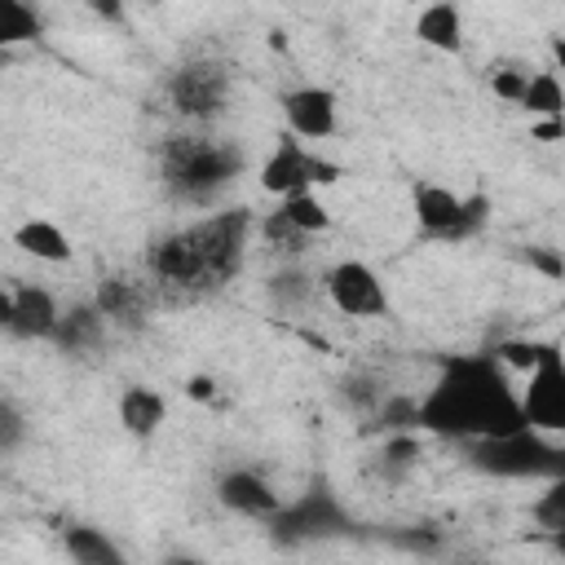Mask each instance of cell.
Segmentation results:
<instances>
[{"mask_svg":"<svg viewBox=\"0 0 565 565\" xmlns=\"http://www.w3.org/2000/svg\"><path fill=\"white\" fill-rule=\"evenodd\" d=\"M419 428L450 441H481L525 428L521 393L512 388L494 349L441 358L437 384L419 397Z\"/></svg>","mask_w":565,"mask_h":565,"instance_id":"cell-1","label":"cell"},{"mask_svg":"<svg viewBox=\"0 0 565 565\" xmlns=\"http://www.w3.org/2000/svg\"><path fill=\"white\" fill-rule=\"evenodd\" d=\"M252 225L256 221L247 207H230V212H212L185 230H172L150 247V274L163 287H172L177 296L221 291L247 260Z\"/></svg>","mask_w":565,"mask_h":565,"instance_id":"cell-2","label":"cell"},{"mask_svg":"<svg viewBox=\"0 0 565 565\" xmlns=\"http://www.w3.org/2000/svg\"><path fill=\"white\" fill-rule=\"evenodd\" d=\"M243 172V150L212 137H168L159 146V177L181 203H212Z\"/></svg>","mask_w":565,"mask_h":565,"instance_id":"cell-3","label":"cell"},{"mask_svg":"<svg viewBox=\"0 0 565 565\" xmlns=\"http://www.w3.org/2000/svg\"><path fill=\"white\" fill-rule=\"evenodd\" d=\"M468 463L486 477H534V481H552V477H565V446L547 441V433L539 428H516V433H503V437H481V441H468Z\"/></svg>","mask_w":565,"mask_h":565,"instance_id":"cell-4","label":"cell"},{"mask_svg":"<svg viewBox=\"0 0 565 565\" xmlns=\"http://www.w3.org/2000/svg\"><path fill=\"white\" fill-rule=\"evenodd\" d=\"M411 207H415L419 230L428 238H446V243H463V238L481 234L486 221H490V199L486 194L459 199L455 190H446L437 181H415L411 185Z\"/></svg>","mask_w":565,"mask_h":565,"instance_id":"cell-5","label":"cell"},{"mask_svg":"<svg viewBox=\"0 0 565 565\" xmlns=\"http://www.w3.org/2000/svg\"><path fill=\"white\" fill-rule=\"evenodd\" d=\"M230 66L212 57H194L168 75V102L185 119H216L230 106Z\"/></svg>","mask_w":565,"mask_h":565,"instance_id":"cell-6","label":"cell"},{"mask_svg":"<svg viewBox=\"0 0 565 565\" xmlns=\"http://www.w3.org/2000/svg\"><path fill=\"white\" fill-rule=\"evenodd\" d=\"M335 177H340V168H335L331 159H322V154L305 150V146H300V137L291 132V137H278L274 154L265 159V168H260V190H265V194L287 199V194H296V190L331 185Z\"/></svg>","mask_w":565,"mask_h":565,"instance_id":"cell-7","label":"cell"},{"mask_svg":"<svg viewBox=\"0 0 565 565\" xmlns=\"http://www.w3.org/2000/svg\"><path fill=\"white\" fill-rule=\"evenodd\" d=\"M269 530H274V539H282V543H305V539L344 534V530H349V516H344V508H340L335 494L309 490V494L296 499L291 508H278V512L269 516Z\"/></svg>","mask_w":565,"mask_h":565,"instance_id":"cell-8","label":"cell"},{"mask_svg":"<svg viewBox=\"0 0 565 565\" xmlns=\"http://www.w3.org/2000/svg\"><path fill=\"white\" fill-rule=\"evenodd\" d=\"M521 415L539 433H565V353L556 344L530 371V384L521 393Z\"/></svg>","mask_w":565,"mask_h":565,"instance_id":"cell-9","label":"cell"},{"mask_svg":"<svg viewBox=\"0 0 565 565\" xmlns=\"http://www.w3.org/2000/svg\"><path fill=\"white\" fill-rule=\"evenodd\" d=\"M327 296L344 318H380L388 313V291L366 260H340L327 269Z\"/></svg>","mask_w":565,"mask_h":565,"instance_id":"cell-10","label":"cell"},{"mask_svg":"<svg viewBox=\"0 0 565 565\" xmlns=\"http://www.w3.org/2000/svg\"><path fill=\"white\" fill-rule=\"evenodd\" d=\"M0 322H4V331H9L13 340H53L62 313H57V300H53L44 287L18 282V287H9L4 300H0Z\"/></svg>","mask_w":565,"mask_h":565,"instance_id":"cell-11","label":"cell"},{"mask_svg":"<svg viewBox=\"0 0 565 565\" xmlns=\"http://www.w3.org/2000/svg\"><path fill=\"white\" fill-rule=\"evenodd\" d=\"M282 115H287V124H291V132L300 141H327L335 132V124H340L335 93L331 88H318V84L282 93Z\"/></svg>","mask_w":565,"mask_h":565,"instance_id":"cell-12","label":"cell"},{"mask_svg":"<svg viewBox=\"0 0 565 565\" xmlns=\"http://www.w3.org/2000/svg\"><path fill=\"white\" fill-rule=\"evenodd\" d=\"M216 499L238 512V516H256V521H269L278 508H282V494L252 468H230L221 481H216Z\"/></svg>","mask_w":565,"mask_h":565,"instance_id":"cell-13","label":"cell"},{"mask_svg":"<svg viewBox=\"0 0 565 565\" xmlns=\"http://www.w3.org/2000/svg\"><path fill=\"white\" fill-rule=\"evenodd\" d=\"M97 309L110 318V322H124V327H137L150 309V291L132 278H102L97 282Z\"/></svg>","mask_w":565,"mask_h":565,"instance_id":"cell-14","label":"cell"},{"mask_svg":"<svg viewBox=\"0 0 565 565\" xmlns=\"http://www.w3.org/2000/svg\"><path fill=\"white\" fill-rule=\"evenodd\" d=\"M415 35L437 49V53H459L463 44V18H459V4L455 0H433L419 18H415Z\"/></svg>","mask_w":565,"mask_h":565,"instance_id":"cell-15","label":"cell"},{"mask_svg":"<svg viewBox=\"0 0 565 565\" xmlns=\"http://www.w3.org/2000/svg\"><path fill=\"white\" fill-rule=\"evenodd\" d=\"M163 415H168L163 393H154V388H146V384L124 388V397H119V424H124V433H132V437H154L159 424H163Z\"/></svg>","mask_w":565,"mask_h":565,"instance_id":"cell-16","label":"cell"},{"mask_svg":"<svg viewBox=\"0 0 565 565\" xmlns=\"http://www.w3.org/2000/svg\"><path fill=\"white\" fill-rule=\"evenodd\" d=\"M13 243H18L26 256H35V260H53V265L71 260V243H66V234H62L53 221H44V216L22 221V225L13 230Z\"/></svg>","mask_w":565,"mask_h":565,"instance_id":"cell-17","label":"cell"},{"mask_svg":"<svg viewBox=\"0 0 565 565\" xmlns=\"http://www.w3.org/2000/svg\"><path fill=\"white\" fill-rule=\"evenodd\" d=\"M102 331H106V313H102L97 300H93V305H75L71 313H62L53 340H57L62 349H71V353H84V349H93V344L102 340Z\"/></svg>","mask_w":565,"mask_h":565,"instance_id":"cell-18","label":"cell"},{"mask_svg":"<svg viewBox=\"0 0 565 565\" xmlns=\"http://www.w3.org/2000/svg\"><path fill=\"white\" fill-rule=\"evenodd\" d=\"M62 547H66V556L75 565H124V552L102 530H93V525H71Z\"/></svg>","mask_w":565,"mask_h":565,"instance_id":"cell-19","label":"cell"},{"mask_svg":"<svg viewBox=\"0 0 565 565\" xmlns=\"http://www.w3.org/2000/svg\"><path fill=\"white\" fill-rule=\"evenodd\" d=\"M521 106L530 115H543V119H565V84L552 71H539V75H530Z\"/></svg>","mask_w":565,"mask_h":565,"instance_id":"cell-20","label":"cell"},{"mask_svg":"<svg viewBox=\"0 0 565 565\" xmlns=\"http://www.w3.org/2000/svg\"><path fill=\"white\" fill-rule=\"evenodd\" d=\"M419 437L415 433H388V441H384V450H380V477H388V481H402L415 463H419Z\"/></svg>","mask_w":565,"mask_h":565,"instance_id":"cell-21","label":"cell"},{"mask_svg":"<svg viewBox=\"0 0 565 565\" xmlns=\"http://www.w3.org/2000/svg\"><path fill=\"white\" fill-rule=\"evenodd\" d=\"M40 35V13L26 0H0V44H26Z\"/></svg>","mask_w":565,"mask_h":565,"instance_id":"cell-22","label":"cell"},{"mask_svg":"<svg viewBox=\"0 0 565 565\" xmlns=\"http://www.w3.org/2000/svg\"><path fill=\"white\" fill-rule=\"evenodd\" d=\"M278 207H282V212H287V216H291L309 238H313V234H322V230L331 225V212L322 207V199H318L313 190H296V194H287Z\"/></svg>","mask_w":565,"mask_h":565,"instance_id":"cell-23","label":"cell"},{"mask_svg":"<svg viewBox=\"0 0 565 565\" xmlns=\"http://www.w3.org/2000/svg\"><path fill=\"white\" fill-rule=\"evenodd\" d=\"M309 296H313V278L300 274V269H278V274L269 278V300H274L278 309H300Z\"/></svg>","mask_w":565,"mask_h":565,"instance_id":"cell-24","label":"cell"},{"mask_svg":"<svg viewBox=\"0 0 565 565\" xmlns=\"http://www.w3.org/2000/svg\"><path fill=\"white\" fill-rule=\"evenodd\" d=\"M530 516L547 530V534H556V530H565V477H552L547 486H543V494L534 499V508H530Z\"/></svg>","mask_w":565,"mask_h":565,"instance_id":"cell-25","label":"cell"},{"mask_svg":"<svg viewBox=\"0 0 565 565\" xmlns=\"http://www.w3.org/2000/svg\"><path fill=\"white\" fill-rule=\"evenodd\" d=\"M260 230H265L269 247H278V252H305V243H309V234H305L282 207H274V212L260 221Z\"/></svg>","mask_w":565,"mask_h":565,"instance_id":"cell-26","label":"cell"},{"mask_svg":"<svg viewBox=\"0 0 565 565\" xmlns=\"http://www.w3.org/2000/svg\"><path fill=\"white\" fill-rule=\"evenodd\" d=\"M547 340H499L494 344V358L503 362V366H516V371H534L543 358H547Z\"/></svg>","mask_w":565,"mask_h":565,"instance_id":"cell-27","label":"cell"},{"mask_svg":"<svg viewBox=\"0 0 565 565\" xmlns=\"http://www.w3.org/2000/svg\"><path fill=\"white\" fill-rule=\"evenodd\" d=\"M375 419L388 433H411V428H419V402L415 397H384L380 411H375Z\"/></svg>","mask_w":565,"mask_h":565,"instance_id":"cell-28","label":"cell"},{"mask_svg":"<svg viewBox=\"0 0 565 565\" xmlns=\"http://www.w3.org/2000/svg\"><path fill=\"white\" fill-rule=\"evenodd\" d=\"M22 437H26V424H22L18 406H13V402H0V450L13 455V450L22 446Z\"/></svg>","mask_w":565,"mask_h":565,"instance_id":"cell-29","label":"cell"},{"mask_svg":"<svg viewBox=\"0 0 565 565\" xmlns=\"http://www.w3.org/2000/svg\"><path fill=\"white\" fill-rule=\"evenodd\" d=\"M521 260H525L530 269H539L543 278H565V256H556L552 247H525Z\"/></svg>","mask_w":565,"mask_h":565,"instance_id":"cell-30","label":"cell"},{"mask_svg":"<svg viewBox=\"0 0 565 565\" xmlns=\"http://www.w3.org/2000/svg\"><path fill=\"white\" fill-rule=\"evenodd\" d=\"M490 84H494V93H499L503 102H516V106H521L530 75H525V71H494V75H490Z\"/></svg>","mask_w":565,"mask_h":565,"instance_id":"cell-31","label":"cell"},{"mask_svg":"<svg viewBox=\"0 0 565 565\" xmlns=\"http://www.w3.org/2000/svg\"><path fill=\"white\" fill-rule=\"evenodd\" d=\"M88 9H93L102 22H124V0H88Z\"/></svg>","mask_w":565,"mask_h":565,"instance_id":"cell-32","label":"cell"},{"mask_svg":"<svg viewBox=\"0 0 565 565\" xmlns=\"http://www.w3.org/2000/svg\"><path fill=\"white\" fill-rule=\"evenodd\" d=\"M185 393H190L194 402H212V397H216V384H212L207 375H194V380L185 384Z\"/></svg>","mask_w":565,"mask_h":565,"instance_id":"cell-33","label":"cell"},{"mask_svg":"<svg viewBox=\"0 0 565 565\" xmlns=\"http://www.w3.org/2000/svg\"><path fill=\"white\" fill-rule=\"evenodd\" d=\"M539 137H565V119H547V124H539Z\"/></svg>","mask_w":565,"mask_h":565,"instance_id":"cell-34","label":"cell"},{"mask_svg":"<svg viewBox=\"0 0 565 565\" xmlns=\"http://www.w3.org/2000/svg\"><path fill=\"white\" fill-rule=\"evenodd\" d=\"M552 57H556V62H561V66H565V40H561V35H556V40H552Z\"/></svg>","mask_w":565,"mask_h":565,"instance_id":"cell-35","label":"cell"},{"mask_svg":"<svg viewBox=\"0 0 565 565\" xmlns=\"http://www.w3.org/2000/svg\"><path fill=\"white\" fill-rule=\"evenodd\" d=\"M552 547H556V552L565 556V530H556V534H552Z\"/></svg>","mask_w":565,"mask_h":565,"instance_id":"cell-36","label":"cell"}]
</instances>
